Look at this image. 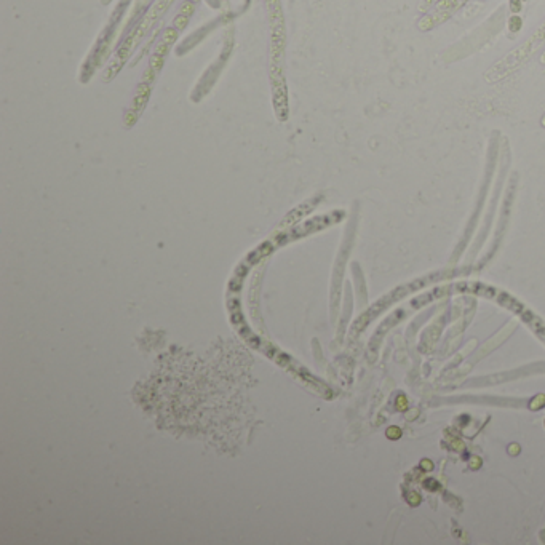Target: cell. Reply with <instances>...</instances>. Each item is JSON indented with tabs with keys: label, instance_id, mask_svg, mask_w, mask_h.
<instances>
[{
	"label": "cell",
	"instance_id": "obj_1",
	"mask_svg": "<svg viewBox=\"0 0 545 545\" xmlns=\"http://www.w3.org/2000/svg\"><path fill=\"white\" fill-rule=\"evenodd\" d=\"M456 290L462 291V293H472V294H476V296H483L486 299H491V301L500 304V306H504L505 309L515 312L517 315H520V318L525 322L529 328L545 342V323H543V320H540L536 313H534L531 309H528L523 302H520L517 298L511 296L510 293L500 290V288H496V286H491V285H486V283H479V281L457 283Z\"/></svg>",
	"mask_w": 545,
	"mask_h": 545
},
{
	"label": "cell",
	"instance_id": "obj_2",
	"mask_svg": "<svg viewBox=\"0 0 545 545\" xmlns=\"http://www.w3.org/2000/svg\"><path fill=\"white\" fill-rule=\"evenodd\" d=\"M545 42V21L543 24L534 32V34L526 39L521 43L520 47H517L515 50H511L507 56H504L502 59H499L494 66L489 68L485 72V79L488 83H496L500 82L507 75L514 74L518 68H521L534 53L539 50L540 45H543Z\"/></svg>",
	"mask_w": 545,
	"mask_h": 545
},
{
	"label": "cell",
	"instance_id": "obj_3",
	"mask_svg": "<svg viewBox=\"0 0 545 545\" xmlns=\"http://www.w3.org/2000/svg\"><path fill=\"white\" fill-rule=\"evenodd\" d=\"M467 2L468 0H438V2L433 5L432 12L427 13L426 16H422L418 21V29L422 32H427V30L438 27L440 24L444 23V21H448L457 10L462 8Z\"/></svg>",
	"mask_w": 545,
	"mask_h": 545
},
{
	"label": "cell",
	"instance_id": "obj_4",
	"mask_svg": "<svg viewBox=\"0 0 545 545\" xmlns=\"http://www.w3.org/2000/svg\"><path fill=\"white\" fill-rule=\"evenodd\" d=\"M523 27V19L518 16V15H514L510 16L508 19V30L511 32V34H517V32Z\"/></svg>",
	"mask_w": 545,
	"mask_h": 545
},
{
	"label": "cell",
	"instance_id": "obj_5",
	"mask_svg": "<svg viewBox=\"0 0 545 545\" xmlns=\"http://www.w3.org/2000/svg\"><path fill=\"white\" fill-rule=\"evenodd\" d=\"M438 0H421V5H419V12H427L429 8H432L435 4H437Z\"/></svg>",
	"mask_w": 545,
	"mask_h": 545
},
{
	"label": "cell",
	"instance_id": "obj_6",
	"mask_svg": "<svg viewBox=\"0 0 545 545\" xmlns=\"http://www.w3.org/2000/svg\"><path fill=\"white\" fill-rule=\"evenodd\" d=\"M510 12L514 15H518L521 12V0H510Z\"/></svg>",
	"mask_w": 545,
	"mask_h": 545
},
{
	"label": "cell",
	"instance_id": "obj_7",
	"mask_svg": "<svg viewBox=\"0 0 545 545\" xmlns=\"http://www.w3.org/2000/svg\"><path fill=\"white\" fill-rule=\"evenodd\" d=\"M540 125L545 128V114H543V115H542V118H540Z\"/></svg>",
	"mask_w": 545,
	"mask_h": 545
},
{
	"label": "cell",
	"instance_id": "obj_8",
	"mask_svg": "<svg viewBox=\"0 0 545 545\" xmlns=\"http://www.w3.org/2000/svg\"><path fill=\"white\" fill-rule=\"evenodd\" d=\"M540 62H542V64H545V53H543L542 56H540Z\"/></svg>",
	"mask_w": 545,
	"mask_h": 545
}]
</instances>
